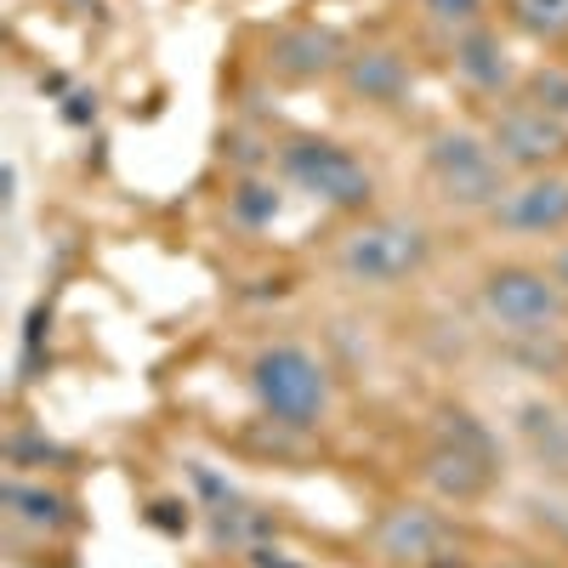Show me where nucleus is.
<instances>
[{
	"mask_svg": "<svg viewBox=\"0 0 568 568\" xmlns=\"http://www.w3.org/2000/svg\"><path fill=\"white\" fill-rule=\"evenodd\" d=\"M489 227L517 233V240H557V233H568V176L562 171L517 176L500 194V205L489 211Z\"/></svg>",
	"mask_w": 568,
	"mask_h": 568,
	"instance_id": "0eeeda50",
	"label": "nucleus"
},
{
	"mask_svg": "<svg viewBox=\"0 0 568 568\" xmlns=\"http://www.w3.org/2000/svg\"><path fill=\"white\" fill-rule=\"evenodd\" d=\"M233 216H240L245 227H262V222H278L284 211V194H278V182H262V176H245L240 187H233Z\"/></svg>",
	"mask_w": 568,
	"mask_h": 568,
	"instance_id": "2eb2a0df",
	"label": "nucleus"
},
{
	"mask_svg": "<svg viewBox=\"0 0 568 568\" xmlns=\"http://www.w3.org/2000/svg\"><path fill=\"white\" fill-rule=\"evenodd\" d=\"M426 262H433V233H426L415 216H364L336 251L342 278L364 284V291L409 284L415 273H426Z\"/></svg>",
	"mask_w": 568,
	"mask_h": 568,
	"instance_id": "f257e3e1",
	"label": "nucleus"
},
{
	"mask_svg": "<svg viewBox=\"0 0 568 568\" xmlns=\"http://www.w3.org/2000/svg\"><path fill=\"white\" fill-rule=\"evenodd\" d=\"M336 80L364 109H398L415 91V69H409V58L398 52V45H358V52H347Z\"/></svg>",
	"mask_w": 568,
	"mask_h": 568,
	"instance_id": "1a4fd4ad",
	"label": "nucleus"
},
{
	"mask_svg": "<svg viewBox=\"0 0 568 568\" xmlns=\"http://www.w3.org/2000/svg\"><path fill=\"white\" fill-rule=\"evenodd\" d=\"M426 182H433V194L449 205V211H495L500 194L511 187V171L500 165V154L489 149L484 131H433L426 142Z\"/></svg>",
	"mask_w": 568,
	"mask_h": 568,
	"instance_id": "7ed1b4c3",
	"label": "nucleus"
},
{
	"mask_svg": "<svg viewBox=\"0 0 568 568\" xmlns=\"http://www.w3.org/2000/svg\"><path fill=\"white\" fill-rule=\"evenodd\" d=\"M484 136H489V149L500 154V165H506V171H517V176L551 171V165L568 154V125H562V120H551L540 103H529L524 91H517V98H500V103H495V114H489Z\"/></svg>",
	"mask_w": 568,
	"mask_h": 568,
	"instance_id": "423d86ee",
	"label": "nucleus"
},
{
	"mask_svg": "<svg viewBox=\"0 0 568 568\" xmlns=\"http://www.w3.org/2000/svg\"><path fill=\"white\" fill-rule=\"evenodd\" d=\"M415 7H420L426 23H433L438 34H449V40H460V34L489 23V0H415Z\"/></svg>",
	"mask_w": 568,
	"mask_h": 568,
	"instance_id": "4468645a",
	"label": "nucleus"
},
{
	"mask_svg": "<svg viewBox=\"0 0 568 568\" xmlns=\"http://www.w3.org/2000/svg\"><path fill=\"white\" fill-rule=\"evenodd\" d=\"M369 546L387 562H426L444 546V524H438V511H426V506H393V511H382V524L369 529Z\"/></svg>",
	"mask_w": 568,
	"mask_h": 568,
	"instance_id": "9b49d317",
	"label": "nucleus"
},
{
	"mask_svg": "<svg viewBox=\"0 0 568 568\" xmlns=\"http://www.w3.org/2000/svg\"><path fill=\"white\" fill-rule=\"evenodd\" d=\"M500 18L506 29H517L524 40H540V45L568 40V0H500Z\"/></svg>",
	"mask_w": 568,
	"mask_h": 568,
	"instance_id": "f8f14e48",
	"label": "nucleus"
},
{
	"mask_svg": "<svg viewBox=\"0 0 568 568\" xmlns=\"http://www.w3.org/2000/svg\"><path fill=\"white\" fill-rule=\"evenodd\" d=\"M251 393H256L262 415L307 433V426H318L329 415V369L318 364V353H307L296 342H278V347H262L251 358Z\"/></svg>",
	"mask_w": 568,
	"mask_h": 568,
	"instance_id": "20e7f679",
	"label": "nucleus"
},
{
	"mask_svg": "<svg viewBox=\"0 0 568 568\" xmlns=\"http://www.w3.org/2000/svg\"><path fill=\"white\" fill-rule=\"evenodd\" d=\"M342 63H347L342 34L336 29H318V23H291V29H278L273 45H267V69L284 85L329 80V74H342Z\"/></svg>",
	"mask_w": 568,
	"mask_h": 568,
	"instance_id": "6e6552de",
	"label": "nucleus"
},
{
	"mask_svg": "<svg viewBox=\"0 0 568 568\" xmlns=\"http://www.w3.org/2000/svg\"><path fill=\"white\" fill-rule=\"evenodd\" d=\"M478 307L489 324L511 329V336H546L568 318V291L551 278V267L529 262H500L478 284Z\"/></svg>",
	"mask_w": 568,
	"mask_h": 568,
	"instance_id": "39448f33",
	"label": "nucleus"
},
{
	"mask_svg": "<svg viewBox=\"0 0 568 568\" xmlns=\"http://www.w3.org/2000/svg\"><path fill=\"white\" fill-rule=\"evenodd\" d=\"M278 171L291 187H302L307 200L329 205V211H347V216H364L375 205V176L369 165L336 136H284L278 142Z\"/></svg>",
	"mask_w": 568,
	"mask_h": 568,
	"instance_id": "f03ea898",
	"label": "nucleus"
},
{
	"mask_svg": "<svg viewBox=\"0 0 568 568\" xmlns=\"http://www.w3.org/2000/svg\"><path fill=\"white\" fill-rule=\"evenodd\" d=\"M524 98L540 103L551 120L568 125V63H546V69H529L524 74Z\"/></svg>",
	"mask_w": 568,
	"mask_h": 568,
	"instance_id": "dca6fc26",
	"label": "nucleus"
},
{
	"mask_svg": "<svg viewBox=\"0 0 568 568\" xmlns=\"http://www.w3.org/2000/svg\"><path fill=\"white\" fill-rule=\"evenodd\" d=\"M449 69L466 91H478V98H500V91L517 85V69H511V52H506V40L484 23V29H471L460 40H449Z\"/></svg>",
	"mask_w": 568,
	"mask_h": 568,
	"instance_id": "9d476101",
	"label": "nucleus"
},
{
	"mask_svg": "<svg viewBox=\"0 0 568 568\" xmlns=\"http://www.w3.org/2000/svg\"><path fill=\"white\" fill-rule=\"evenodd\" d=\"M7 517L18 529H63L69 524V500L63 495H52V489H40V484H23V478H12L7 484Z\"/></svg>",
	"mask_w": 568,
	"mask_h": 568,
	"instance_id": "ddd939ff",
	"label": "nucleus"
},
{
	"mask_svg": "<svg viewBox=\"0 0 568 568\" xmlns=\"http://www.w3.org/2000/svg\"><path fill=\"white\" fill-rule=\"evenodd\" d=\"M551 278L568 291V245H557V256H551Z\"/></svg>",
	"mask_w": 568,
	"mask_h": 568,
	"instance_id": "f3484780",
	"label": "nucleus"
}]
</instances>
